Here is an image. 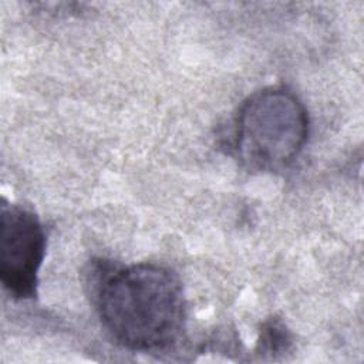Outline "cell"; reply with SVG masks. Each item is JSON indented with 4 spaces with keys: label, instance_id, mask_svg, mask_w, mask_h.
<instances>
[{
    "label": "cell",
    "instance_id": "cell-1",
    "mask_svg": "<svg viewBox=\"0 0 364 364\" xmlns=\"http://www.w3.org/2000/svg\"><path fill=\"white\" fill-rule=\"evenodd\" d=\"M90 283L100 318L121 346L159 350L179 337L185 297L178 276L168 267L154 263L115 267L100 262Z\"/></svg>",
    "mask_w": 364,
    "mask_h": 364
},
{
    "label": "cell",
    "instance_id": "cell-2",
    "mask_svg": "<svg viewBox=\"0 0 364 364\" xmlns=\"http://www.w3.org/2000/svg\"><path fill=\"white\" fill-rule=\"evenodd\" d=\"M309 135V115L289 90L270 87L247 97L233 131V151L247 171L276 172L301 152Z\"/></svg>",
    "mask_w": 364,
    "mask_h": 364
},
{
    "label": "cell",
    "instance_id": "cell-3",
    "mask_svg": "<svg viewBox=\"0 0 364 364\" xmlns=\"http://www.w3.org/2000/svg\"><path fill=\"white\" fill-rule=\"evenodd\" d=\"M0 239L3 287L16 299L34 297L46 252V235L38 218L30 209L3 200Z\"/></svg>",
    "mask_w": 364,
    "mask_h": 364
},
{
    "label": "cell",
    "instance_id": "cell-4",
    "mask_svg": "<svg viewBox=\"0 0 364 364\" xmlns=\"http://www.w3.org/2000/svg\"><path fill=\"white\" fill-rule=\"evenodd\" d=\"M290 346V334L280 318H270L263 323L257 341V351L264 354L283 353Z\"/></svg>",
    "mask_w": 364,
    "mask_h": 364
}]
</instances>
